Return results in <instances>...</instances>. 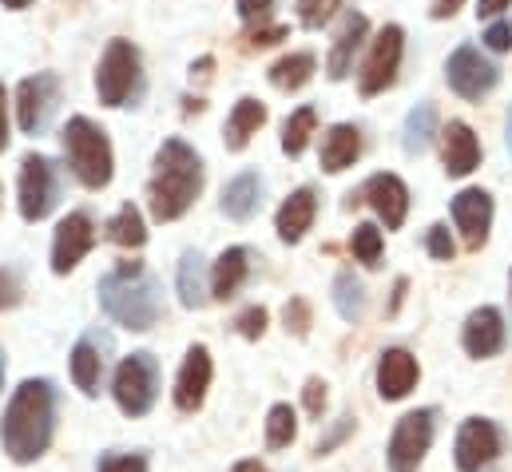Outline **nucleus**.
Listing matches in <instances>:
<instances>
[{
	"mask_svg": "<svg viewBox=\"0 0 512 472\" xmlns=\"http://www.w3.org/2000/svg\"><path fill=\"white\" fill-rule=\"evenodd\" d=\"M477 163H481V143H477L473 127L461 123V119H453V123L445 127V171H449L453 179H461V175H469Z\"/></svg>",
	"mask_w": 512,
	"mask_h": 472,
	"instance_id": "obj_18",
	"label": "nucleus"
},
{
	"mask_svg": "<svg viewBox=\"0 0 512 472\" xmlns=\"http://www.w3.org/2000/svg\"><path fill=\"white\" fill-rule=\"evenodd\" d=\"M505 143H509V155H512V112H509V123H505Z\"/></svg>",
	"mask_w": 512,
	"mask_h": 472,
	"instance_id": "obj_50",
	"label": "nucleus"
},
{
	"mask_svg": "<svg viewBox=\"0 0 512 472\" xmlns=\"http://www.w3.org/2000/svg\"><path fill=\"white\" fill-rule=\"evenodd\" d=\"M401 40H405V36H401L397 24L382 28V36L374 40L370 60H366V68H362V96H378V92H385V88L393 84L397 64H401Z\"/></svg>",
	"mask_w": 512,
	"mask_h": 472,
	"instance_id": "obj_12",
	"label": "nucleus"
},
{
	"mask_svg": "<svg viewBox=\"0 0 512 472\" xmlns=\"http://www.w3.org/2000/svg\"><path fill=\"white\" fill-rule=\"evenodd\" d=\"M52 413H56V393L48 381H24L12 401H8V413H4V425H0V441H4V453L20 465L36 461L48 441H52Z\"/></svg>",
	"mask_w": 512,
	"mask_h": 472,
	"instance_id": "obj_1",
	"label": "nucleus"
},
{
	"mask_svg": "<svg viewBox=\"0 0 512 472\" xmlns=\"http://www.w3.org/2000/svg\"><path fill=\"white\" fill-rule=\"evenodd\" d=\"M425 246H429V254H433V258H441V262H449V258H453V238H449L445 227H429Z\"/></svg>",
	"mask_w": 512,
	"mask_h": 472,
	"instance_id": "obj_37",
	"label": "nucleus"
},
{
	"mask_svg": "<svg viewBox=\"0 0 512 472\" xmlns=\"http://www.w3.org/2000/svg\"><path fill=\"white\" fill-rule=\"evenodd\" d=\"M366 32H370V20H366V16H358V12L346 16V24H342V32H338V40H334V48H330V80H342V76L350 72L354 52L362 48Z\"/></svg>",
	"mask_w": 512,
	"mask_h": 472,
	"instance_id": "obj_23",
	"label": "nucleus"
},
{
	"mask_svg": "<svg viewBox=\"0 0 512 472\" xmlns=\"http://www.w3.org/2000/svg\"><path fill=\"white\" fill-rule=\"evenodd\" d=\"M0 381H4V357H0Z\"/></svg>",
	"mask_w": 512,
	"mask_h": 472,
	"instance_id": "obj_52",
	"label": "nucleus"
},
{
	"mask_svg": "<svg viewBox=\"0 0 512 472\" xmlns=\"http://www.w3.org/2000/svg\"><path fill=\"white\" fill-rule=\"evenodd\" d=\"M512 0H481V8H477V12H481V16H497V12H501V8H509Z\"/></svg>",
	"mask_w": 512,
	"mask_h": 472,
	"instance_id": "obj_47",
	"label": "nucleus"
},
{
	"mask_svg": "<svg viewBox=\"0 0 512 472\" xmlns=\"http://www.w3.org/2000/svg\"><path fill=\"white\" fill-rule=\"evenodd\" d=\"M366 203L385 219L389 231H397L405 223V211H409V191L397 175H374L366 183Z\"/></svg>",
	"mask_w": 512,
	"mask_h": 472,
	"instance_id": "obj_17",
	"label": "nucleus"
},
{
	"mask_svg": "<svg viewBox=\"0 0 512 472\" xmlns=\"http://www.w3.org/2000/svg\"><path fill=\"white\" fill-rule=\"evenodd\" d=\"M461 342H465V350L473 357L501 354V346H505V318H501V310H493V306L473 310L469 322H465Z\"/></svg>",
	"mask_w": 512,
	"mask_h": 472,
	"instance_id": "obj_16",
	"label": "nucleus"
},
{
	"mask_svg": "<svg viewBox=\"0 0 512 472\" xmlns=\"http://www.w3.org/2000/svg\"><path fill=\"white\" fill-rule=\"evenodd\" d=\"M262 123H266V108H262L258 100H239L235 112H231V119H227V135H223L227 147H231V151H243L247 139L255 135Z\"/></svg>",
	"mask_w": 512,
	"mask_h": 472,
	"instance_id": "obj_26",
	"label": "nucleus"
},
{
	"mask_svg": "<svg viewBox=\"0 0 512 472\" xmlns=\"http://www.w3.org/2000/svg\"><path fill=\"white\" fill-rule=\"evenodd\" d=\"M274 0H239V16H247V20H255V16H262L266 8H270Z\"/></svg>",
	"mask_w": 512,
	"mask_h": 472,
	"instance_id": "obj_45",
	"label": "nucleus"
},
{
	"mask_svg": "<svg viewBox=\"0 0 512 472\" xmlns=\"http://www.w3.org/2000/svg\"><path fill=\"white\" fill-rule=\"evenodd\" d=\"M453 219H457V231L465 235V242L477 250V246H485V238H489L493 199H489L485 191L469 187V191H461V195L453 199Z\"/></svg>",
	"mask_w": 512,
	"mask_h": 472,
	"instance_id": "obj_15",
	"label": "nucleus"
},
{
	"mask_svg": "<svg viewBox=\"0 0 512 472\" xmlns=\"http://www.w3.org/2000/svg\"><path fill=\"white\" fill-rule=\"evenodd\" d=\"M139 80V56L128 40H112L104 60H100V72H96V92H100V104L108 108H120L131 96Z\"/></svg>",
	"mask_w": 512,
	"mask_h": 472,
	"instance_id": "obj_7",
	"label": "nucleus"
},
{
	"mask_svg": "<svg viewBox=\"0 0 512 472\" xmlns=\"http://www.w3.org/2000/svg\"><path fill=\"white\" fill-rule=\"evenodd\" d=\"M100 302H104V310L120 322V326H128V330H151L155 322H159V286H155V278H147V274H139V278H120V274H108L104 282H100Z\"/></svg>",
	"mask_w": 512,
	"mask_h": 472,
	"instance_id": "obj_3",
	"label": "nucleus"
},
{
	"mask_svg": "<svg viewBox=\"0 0 512 472\" xmlns=\"http://www.w3.org/2000/svg\"><path fill=\"white\" fill-rule=\"evenodd\" d=\"M461 4H465V0H437V4H433V16H437V20H445V16H453Z\"/></svg>",
	"mask_w": 512,
	"mask_h": 472,
	"instance_id": "obj_46",
	"label": "nucleus"
},
{
	"mask_svg": "<svg viewBox=\"0 0 512 472\" xmlns=\"http://www.w3.org/2000/svg\"><path fill=\"white\" fill-rule=\"evenodd\" d=\"M155 389H159V365H155V357L131 354L120 361L112 393H116V405L128 417H143L155 405Z\"/></svg>",
	"mask_w": 512,
	"mask_h": 472,
	"instance_id": "obj_6",
	"label": "nucleus"
},
{
	"mask_svg": "<svg viewBox=\"0 0 512 472\" xmlns=\"http://www.w3.org/2000/svg\"><path fill=\"white\" fill-rule=\"evenodd\" d=\"M100 373H104V357L100 350L84 338V342H76V350H72V381H76V389L80 393H100Z\"/></svg>",
	"mask_w": 512,
	"mask_h": 472,
	"instance_id": "obj_27",
	"label": "nucleus"
},
{
	"mask_svg": "<svg viewBox=\"0 0 512 472\" xmlns=\"http://www.w3.org/2000/svg\"><path fill=\"white\" fill-rule=\"evenodd\" d=\"M417 385V361L409 350H385L378 361V389L385 401H401Z\"/></svg>",
	"mask_w": 512,
	"mask_h": 472,
	"instance_id": "obj_19",
	"label": "nucleus"
},
{
	"mask_svg": "<svg viewBox=\"0 0 512 472\" xmlns=\"http://www.w3.org/2000/svg\"><path fill=\"white\" fill-rule=\"evenodd\" d=\"M32 0H4V8H28Z\"/></svg>",
	"mask_w": 512,
	"mask_h": 472,
	"instance_id": "obj_51",
	"label": "nucleus"
},
{
	"mask_svg": "<svg viewBox=\"0 0 512 472\" xmlns=\"http://www.w3.org/2000/svg\"><path fill=\"white\" fill-rule=\"evenodd\" d=\"M231 472H266V469H262L258 461H239V465H235Z\"/></svg>",
	"mask_w": 512,
	"mask_h": 472,
	"instance_id": "obj_49",
	"label": "nucleus"
},
{
	"mask_svg": "<svg viewBox=\"0 0 512 472\" xmlns=\"http://www.w3.org/2000/svg\"><path fill=\"white\" fill-rule=\"evenodd\" d=\"M258 203H262V183H258L255 171L235 175V179L223 187V211H227L231 219H239V223H247V219L255 215Z\"/></svg>",
	"mask_w": 512,
	"mask_h": 472,
	"instance_id": "obj_24",
	"label": "nucleus"
},
{
	"mask_svg": "<svg viewBox=\"0 0 512 472\" xmlns=\"http://www.w3.org/2000/svg\"><path fill=\"white\" fill-rule=\"evenodd\" d=\"M8 147V116H4V88H0V151Z\"/></svg>",
	"mask_w": 512,
	"mask_h": 472,
	"instance_id": "obj_48",
	"label": "nucleus"
},
{
	"mask_svg": "<svg viewBox=\"0 0 512 472\" xmlns=\"http://www.w3.org/2000/svg\"><path fill=\"white\" fill-rule=\"evenodd\" d=\"M12 302H16V278L0 270V310H4V306H12Z\"/></svg>",
	"mask_w": 512,
	"mask_h": 472,
	"instance_id": "obj_44",
	"label": "nucleus"
},
{
	"mask_svg": "<svg viewBox=\"0 0 512 472\" xmlns=\"http://www.w3.org/2000/svg\"><path fill=\"white\" fill-rule=\"evenodd\" d=\"M433 131H437V112L433 104H417L409 119H405V151L409 155H421L429 143H433Z\"/></svg>",
	"mask_w": 512,
	"mask_h": 472,
	"instance_id": "obj_30",
	"label": "nucleus"
},
{
	"mask_svg": "<svg viewBox=\"0 0 512 472\" xmlns=\"http://www.w3.org/2000/svg\"><path fill=\"white\" fill-rule=\"evenodd\" d=\"M314 108H298L294 116L286 119V127H282V151L286 155H302L306 151V143H310V135H314Z\"/></svg>",
	"mask_w": 512,
	"mask_h": 472,
	"instance_id": "obj_31",
	"label": "nucleus"
},
{
	"mask_svg": "<svg viewBox=\"0 0 512 472\" xmlns=\"http://www.w3.org/2000/svg\"><path fill=\"white\" fill-rule=\"evenodd\" d=\"M350 246H354L358 262H366V266H378V258H382V231H378L374 223H362V227H354V238H350Z\"/></svg>",
	"mask_w": 512,
	"mask_h": 472,
	"instance_id": "obj_34",
	"label": "nucleus"
},
{
	"mask_svg": "<svg viewBox=\"0 0 512 472\" xmlns=\"http://www.w3.org/2000/svg\"><path fill=\"white\" fill-rule=\"evenodd\" d=\"M199 191H203V163H199V155L183 139H167L159 147V155H155V179H151V191H147L151 215L159 223H171V219H179L195 203Z\"/></svg>",
	"mask_w": 512,
	"mask_h": 472,
	"instance_id": "obj_2",
	"label": "nucleus"
},
{
	"mask_svg": "<svg viewBox=\"0 0 512 472\" xmlns=\"http://www.w3.org/2000/svg\"><path fill=\"white\" fill-rule=\"evenodd\" d=\"M64 155H68V163H72V171H76V179L84 187H92V191L108 187V179H112V147H108V135L92 119H68Z\"/></svg>",
	"mask_w": 512,
	"mask_h": 472,
	"instance_id": "obj_4",
	"label": "nucleus"
},
{
	"mask_svg": "<svg viewBox=\"0 0 512 472\" xmlns=\"http://www.w3.org/2000/svg\"><path fill=\"white\" fill-rule=\"evenodd\" d=\"M179 302L187 310H203L207 306V270H203V254L187 250L179 258Z\"/></svg>",
	"mask_w": 512,
	"mask_h": 472,
	"instance_id": "obj_25",
	"label": "nucleus"
},
{
	"mask_svg": "<svg viewBox=\"0 0 512 472\" xmlns=\"http://www.w3.org/2000/svg\"><path fill=\"white\" fill-rule=\"evenodd\" d=\"M294 433H298L294 409H290V405H274L270 417H266V445H270V449H286V445L294 441Z\"/></svg>",
	"mask_w": 512,
	"mask_h": 472,
	"instance_id": "obj_33",
	"label": "nucleus"
},
{
	"mask_svg": "<svg viewBox=\"0 0 512 472\" xmlns=\"http://www.w3.org/2000/svg\"><path fill=\"white\" fill-rule=\"evenodd\" d=\"M247 270H251V254H247L243 246L223 250V254H219V262H215V274H211V294H215L219 302L235 298V294H239V286L247 282Z\"/></svg>",
	"mask_w": 512,
	"mask_h": 472,
	"instance_id": "obj_22",
	"label": "nucleus"
},
{
	"mask_svg": "<svg viewBox=\"0 0 512 472\" xmlns=\"http://www.w3.org/2000/svg\"><path fill=\"white\" fill-rule=\"evenodd\" d=\"M350 429H354V417H342V421H338V425H334V429H330V433L318 441V453H330V449H334V445H338V441H342Z\"/></svg>",
	"mask_w": 512,
	"mask_h": 472,
	"instance_id": "obj_42",
	"label": "nucleus"
},
{
	"mask_svg": "<svg viewBox=\"0 0 512 472\" xmlns=\"http://www.w3.org/2000/svg\"><path fill=\"white\" fill-rule=\"evenodd\" d=\"M96 242V231H92V219L88 215H68L60 227H56V242H52V270L56 274H68L76 270V262L92 250Z\"/></svg>",
	"mask_w": 512,
	"mask_h": 472,
	"instance_id": "obj_13",
	"label": "nucleus"
},
{
	"mask_svg": "<svg viewBox=\"0 0 512 472\" xmlns=\"http://www.w3.org/2000/svg\"><path fill=\"white\" fill-rule=\"evenodd\" d=\"M485 44H489L493 52H509V48H512V24H509V20H497V24H489V32H485Z\"/></svg>",
	"mask_w": 512,
	"mask_h": 472,
	"instance_id": "obj_39",
	"label": "nucleus"
},
{
	"mask_svg": "<svg viewBox=\"0 0 512 472\" xmlns=\"http://www.w3.org/2000/svg\"><path fill=\"white\" fill-rule=\"evenodd\" d=\"M445 76H449V88L457 96H465V100H481V96H489L497 88V68L477 48H469V44L449 56Z\"/></svg>",
	"mask_w": 512,
	"mask_h": 472,
	"instance_id": "obj_9",
	"label": "nucleus"
},
{
	"mask_svg": "<svg viewBox=\"0 0 512 472\" xmlns=\"http://www.w3.org/2000/svg\"><path fill=\"white\" fill-rule=\"evenodd\" d=\"M56 96H60V80L52 72H36L16 88V119L28 135H36L48 123L52 108H56Z\"/></svg>",
	"mask_w": 512,
	"mask_h": 472,
	"instance_id": "obj_10",
	"label": "nucleus"
},
{
	"mask_svg": "<svg viewBox=\"0 0 512 472\" xmlns=\"http://www.w3.org/2000/svg\"><path fill=\"white\" fill-rule=\"evenodd\" d=\"M334 8H338V0H298V20L306 28H322L334 16Z\"/></svg>",
	"mask_w": 512,
	"mask_h": 472,
	"instance_id": "obj_35",
	"label": "nucleus"
},
{
	"mask_svg": "<svg viewBox=\"0 0 512 472\" xmlns=\"http://www.w3.org/2000/svg\"><path fill=\"white\" fill-rule=\"evenodd\" d=\"M334 306L346 322H358L366 314V286L354 278V270H342L334 278Z\"/></svg>",
	"mask_w": 512,
	"mask_h": 472,
	"instance_id": "obj_29",
	"label": "nucleus"
},
{
	"mask_svg": "<svg viewBox=\"0 0 512 472\" xmlns=\"http://www.w3.org/2000/svg\"><path fill=\"white\" fill-rule=\"evenodd\" d=\"M501 453V433L493 421L485 417H469L457 433V469L461 472H481L485 465H493Z\"/></svg>",
	"mask_w": 512,
	"mask_h": 472,
	"instance_id": "obj_11",
	"label": "nucleus"
},
{
	"mask_svg": "<svg viewBox=\"0 0 512 472\" xmlns=\"http://www.w3.org/2000/svg\"><path fill=\"white\" fill-rule=\"evenodd\" d=\"M314 211H318L314 191H310V187L294 191V195H290V199L278 207V238H282V242H298V238L310 231Z\"/></svg>",
	"mask_w": 512,
	"mask_h": 472,
	"instance_id": "obj_20",
	"label": "nucleus"
},
{
	"mask_svg": "<svg viewBox=\"0 0 512 472\" xmlns=\"http://www.w3.org/2000/svg\"><path fill=\"white\" fill-rule=\"evenodd\" d=\"M235 326H239V334H243V338H262V330H266V310H262V306L243 310Z\"/></svg>",
	"mask_w": 512,
	"mask_h": 472,
	"instance_id": "obj_36",
	"label": "nucleus"
},
{
	"mask_svg": "<svg viewBox=\"0 0 512 472\" xmlns=\"http://www.w3.org/2000/svg\"><path fill=\"white\" fill-rule=\"evenodd\" d=\"M108 238L116 242V246H143L147 242V231H143V215L135 211V207H124L112 223H108Z\"/></svg>",
	"mask_w": 512,
	"mask_h": 472,
	"instance_id": "obj_32",
	"label": "nucleus"
},
{
	"mask_svg": "<svg viewBox=\"0 0 512 472\" xmlns=\"http://www.w3.org/2000/svg\"><path fill=\"white\" fill-rule=\"evenodd\" d=\"M286 330H294L298 338L310 330V310H306V302H298V298H294V302L286 306Z\"/></svg>",
	"mask_w": 512,
	"mask_h": 472,
	"instance_id": "obj_40",
	"label": "nucleus"
},
{
	"mask_svg": "<svg viewBox=\"0 0 512 472\" xmlns=\"http://www.w3.org/2000/svg\"><path fill=\"white\" fill-rule=\"evenodd\" d=\"M278 40H286V28H282V24H274V28H258L255 36H251L255 48H270V44H278Z\"/></svg>",
	"mask_w": 512,
	"mask_h": 472,
	"instance_id": "obj_43",
	"label": "nucleus"
},
{
	"mask_svg": "<svg viewBox=\"0 0 512 472\" xmlns=\"http://www.w3.org/2000/svg\"><path fill=\"white\" fill-rule=\"evenodd\" d=\"M310 76H314V56H310V52L282 56V60L270 68V84H274V88H282V92H298Z\"/></svg>",
	"mask_w": 512,
	"mask_h": 472,
	"instance_id": "obj_28",
	"label": "nucleus"
},
{
	"mask_svg": "<svg viewBox=\"0 0 512 472\" xmlns=\"http://www.w3.org/2000/svg\"><path fill=\"white\" fill-rule=\"evenodd\" d=\"M358 151H362V131L350 127V123H338V127L326 131V143H322V167H326L330 175H338V171L354 167Z\"/></svg>",
	"mask_w": 512,
	"mask_h": 472,
	"instance_id": "obj_21",
	"label": "nucleus"
},
{
	"mask_svg": "<svg viewBox=\"0 0 512 472\" xmlns=\"http://www.w3.org/2000/svg\"><path fill=\"white\" fill-rule=\"evenodd\" d=\"M207 385H211V354H207V346H191L179 377H175V405L183 413H195L207 397Z\"/></svg>",
	"mask_w": 512,
	"mask_h": 472,
	"instance_id": "obj_14",
	"label": "nucleus"
},
{
	"mask_svg": "<svg viewBox=\"0 0 512 472\" xmlns=\"http://www.w3.org/2000/svg\"><path fill=\"white\" fill-rule=\"evenodd\" d=\"M100 472H147V461L143 457H104L100 461Z\"/></svg>",
	"mask_w": 512,
	"mask_h": 472,
	"instance_id": "obj_41",
	"label": "nucleus"
},
{
	"mask_svg": "<svg viewBox=\"0 0 512 472\" xmlns=\"http://www.w3.org/2000/svg\"><path fill=\"white\" fill-rule=\"evenodd\" d=\"M302 397H306V413H310V417H322V409H326V385H322L318 377L306 381Z\"/></svg>",
	"mask_w": 512,
	"mask_h": 472,
	"instance_id": "obj_38",
	"label": "nucleus"
},
{
	"mask_svg": "<svg viewBox=\"0 0 512 472\" xmlns=\"http://www.w3.org/2000/svg\"><path fill=\"white\" fill-rule=\"evenodd\" d=\"M433 421H437L433 409H417V413H405V417L397 421V429H393V437H389V449H385L389 472L421 469V461H425V453H429V445H433Z\"/></svg>",
	"mask_w": 512,
	"mask_h": 472,
	"instance_id": "obj_5",
	"label": "nucleus"
},
{
	"mask_svg": "<svg viewBox=\"0 0 512 472\" xmlns=\"http://www.w3.org/2000/svg\"><path fill=\"white\" fill-rule=\"evenodd\" d=\"M56 207V171L44 155H28L20 167V215L40 223Z\"/></svg>",
	"mask_w": 512,
	"mask_h": 472,
	"instance_id": "obj_8",
	"label": "nucleus"
}]
</instances>
